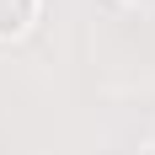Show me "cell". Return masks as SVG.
Here are the masks:
<instances>
[{
	"label": "cell",
	"instance_id": "obj_1",
	"mask_svg": "<svg viewBox=\"0 0 155 155\" xmlns=\"http://www.w3.org/2000/svg\"><path fill=\"white\" fill-rule=\"evenodd\" d=\"M27 16H32V0H0V32L27 27Z\"/></svg>",
	"mask_w": 155,
	"mask_h": 155
}]
</instances>
